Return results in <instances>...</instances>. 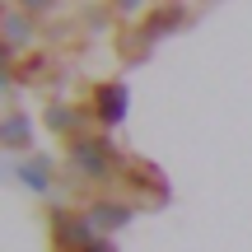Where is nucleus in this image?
<instances>
[{
  "mask_svg": "<svg viewBox=\"0 0 252 252\" xmlns=\"http://www.w3.org/2000/svg\"><path fill=\"white\" fill-rule=\"evenodd\" d=\"M47 126H52V131H70V126H75V112L65 108V103H56V108H47Z\"/></svg>",
  "mask_w": 252,
  "mask_h": 252,
  "instance_id": "6e6552de",
  "label": "nucleus"
},
{
  "mask_svg": "<svg viewBox=\"0 0 252 252\" xmlns=\"http://www.w3.org/2000/svg\"><path fill=\"white\" fill-rule=\"evenodd\" d=\"M112 163H117V154L103 135H75L70 140V168L80 178H108Z\"/></svg>",
  "mask_w": 252,
  "mask_h": 252,
  "instance_id": "f257e3e1",
  "label": "nucleus"
},
{
  "mask_svg": "<svg viewBox=\"0 0 252 252\" xmlns=\"http://www.w3.org/2000/svg\"><path fill=\"white\" fill-rule=\"evenodd\" d=\"M24 42H28V14L24 9H9L5 14V65H14V56H19Z\"/></svg>",
  "mask_w": 252,
  "mask_h": 252,
  "instance_id": "423d86ee",
  "label": "nucleus"
},
{
  "mask_svg": "<svg viewBox=\"0 0 252 252\" xmlns=\"http://www.w3.org/2000/svg\"><path fill=\"white\" fill-rule=\"evenodd\" d=\"M19 5H24V9H28V14H42V9H52V5H56V0H19Z\"/></svg>",
  "mask_w": 252,
  "mask_h": 252,
  "instance_id": "1a4fd4ad",
  "label": "nucleus"
},
{
  "mask_svg": "<svg viewBox=\"0 0 252 252\" xmlns=\"http://www.w3.org/2000/svg\"><path fill=\"white\" fill-rule=\"evenodd\" d=\"M112 5H117V14H135V9H140L145 0H112Z\"/></svg>",
  "mask_w": 252,
  "mask_h": 252,
  "instance_id": "9d476101",
  "label": "nucleus"
},
{
  "mask_svg": "<svg viewBox=\"0 0 252 252\" xmlns=\"http://www.w3.org/2000/svg\"><path fill=\"white\" fill-rule=\"evenodd\" d=\"M98 117L108 126H117L126 117V84L112 80V84H98Z\"/></svg>",
  "mask_w": 252,
  "mask_h": 252,
  "instance_id": "20e7f679",
  "label": "nucleus"
},
{
  "mask_svg": "<svg viewBox=\"0 0 252 252\" xmlns=\"http://www.w3.org/2000/svg\"><path fill=\"white\" fill-rule=\"evenodd\" d=\"M0 140H5L9 150H24L28 145V117L24 112H9V117L0 122Z\"/></svg>",
  "mask_w": 252,
  "mask_h": 252,
  "instance_id": "0eeeda50",
  "label": "nucleus"
},
{
  "mask_svg": "<svg viewBox=\"0 0 252 252\" xmlns=\"http://www.w3.org/2000/svg\"><path fill=\"white\" fill-rule=\"evenodd\" d=\"M5 168H9V178H19L28 191H37V196L47 191V168H52V163H47L42 154H37V159H24V163H5Z\"/></svg>",
  "mask_w": 252,
  "mask_h": 252,
  "instance_id": "39448f33",
  "label": "nucleus"
},
{
  "mask_svg": "<svg viewBox=\"0 0 252 252\" xmlns=\"http://www.w3.org/2000/svg\"><path fill=\"white\" fill-rule=\"evenodd\" d=\"M182 19H187V9H182V5H168V9H159V14H150V24L140 28V42H145V47H154L159 37L178 33V28H182Z\"/></svg>",
  "mask_w": 252,
  "mask_h": 252,
  "instance_id": "7ed1b4c3",
  "label": "nucleus"
},
{
  "mask_svg": "<svg viewBox=\"0 0 252 252\" xmlns=\"http://www.w3.org/2000/svg\"><path fill=\"white\" fill-rule=\"evenodd\" d=\"M135 215V206H126V201H94L89 206V224L98 229V234H112V229H126Z\"/></svg>",
  "mask_w": 252,
  "mask_h": 252,
  "instance_id": "f03ea898",
  "label": "nucleus"
}]
</instances>
